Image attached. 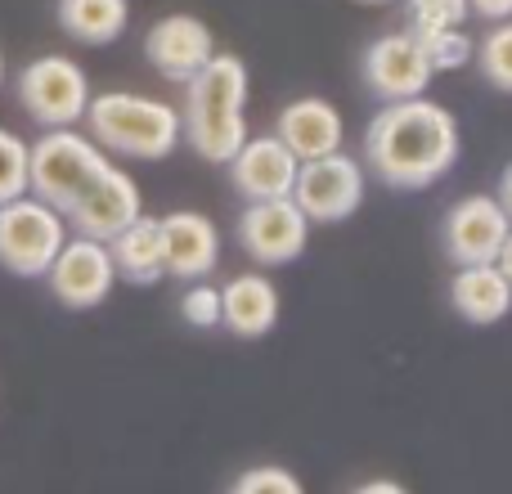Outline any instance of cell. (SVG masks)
I'll list each match as a JSON object with an SVG mask.
<instances>
[{
    "instance_id": "cell-1",
    "label": "cell",
    "mask_w": 512,
    "mask_h": 494,
    "mask_svg": "<svg viewBox=\"0 0 512 494\" xmlns=\"http://www.w3.org/2000/svg\"><path fill=\"white\" fill-rule=\"evenodd\" d=\"M459 149L463 140L454 113L427 95L382 104L364 131V167L396 194H418L450 176Z\"/></svg>"
},
{
    "instance_id": "cell-2",
    "label": "cell",
    "mask_w": 512,
    "mask_h": 494,
    "mask_svg": "<svg viewBox=\"0 0 512 494\" xmlns=\"http://www.w3.org/2000/svg\"><path fill=\"white\" fill-rule=\"evenodd\" d=\"M248 63L239 54H212L194 77L185 81V113H180V135L189 149L212 167L239 153L248 140Z\"/></svg>"
},
{
    "instance_id": "cell-3",
    "label": "cell",
    "mask_w": 512,
    "mask_h": 494,
    "mask_svg": "<svg viewBox=\"0 0 512 494\" xmlns=\"http://www.w3.org/2000/svg\"><path fill=\"white\" fill-rule=\"evenodd\" d=\"M90 122V140L108 153L122 158H140V162H158L171 158L180 144V113L162 99L149 95H131V90H108V95H90L86 117Z\"/></svg>"
},
{
    "instance_id": "cell-4",
    "label": "cell",
    "mask_w": 512,
    "mask_h": 494,
    "mask_svg": "<svg viewBox=\"0 0 512 494\" xmlns=\"http://www.w3.org/2000/svg\"><path fill=\"white\" fill-rule=\"evenodd\" d=\"M108 171V158L90 135L72 126H54L36 144H27V194L50 203L54 212L68 216L77 198Z\"/></svg>"
},
{
    "instance_id": "cell-5",
    "label": "cell",
    "mask_w": 512,
    "mask_h": 494,
    "mask_svg": "<svg viewBox=\"0 0 512 494\" xmlns=\"http://www.w3.org/2000/svg\"><path fill=\"white\" fill-rule=\"evenodd\" d=\"M63 239H68L63 212H54L36 194L0 203V265L9 274H18V279H45V270L59 256Z\"/></svg>"
},
{
    "instance_id": "cell-6",
    "label": "cell",
    "mask_w": 512,
    "mask_h": 494,
    "mask_svg": "<svg viewBox=\"0 0 512 494\" xmlns=\"http://www.w3.org/2000/svg\"><path fill=\"white\" fill-rule=\"evenodd\" d=\"M18 104L36 126L54 131V126H77L90 104V81L86 68L68 54H41L32 59L14 81Z\"/></svg>"
},
{
    "instance_id": "cell-7",
    "label": "cell",
    "mask_w": 512,
    "mask_h": 494,
    "mask_svg": "<svg viewBox=\"0 0 512 494\" xmlns=\"http://www.w3.org/2000/svg\"><path fill=\"white\" fill-rule=\"evenodd\" d=\"M364 185H369L364 167L337 149V153H324V158L301 162L297 185H292L288 198L301 207V216H306L310 225H337L360 212Z\"/></svg>"
},
{
    "instance_id": "cell-8",
    "label": "cell",
    "mask_w": 512,
    "mask_h": 494,
    "mask_svg": "<svg viewBox=\"0 0 512 494\" xmlns=\"http://www.w3.org/2000/svg\"><path fill=\"white\" fill-rule=\"evenodd\" d=\"M45 279H50L54 301H63L68 310H95L99 301H108V292H113L117 265H113L108 243L77 234V239H63L59 256H54L50 270H45Z\"/></svg>"
},
{
    "instance_id": "cell-9",
    "label": "cell",
    "mask_w": 512,
    "mask_h": 494,
    "mask_svg": "<svg viewBox=\"0 0 512 494\" xmlns=\"http://www.w3.org/2000/svg\"><path fill=\"white\" fill-rule=\"evenodd\" d=\"M360 77L369 86L373 99L382 104H396V99H414V95H427L432 86V63H427L423 45L414 41L409 32H387L378 41H369L360 59Z\"/></svg>"
},
{
    "instance_id": "cell-10",
    "label": "cell",
    "mask_w": 512,
    "mask_h": 494,
    "mask_svg": "<svg viewBox=\"0 0 512 494\" xmlns=\"http://www.w3.org/2000/svg\"><path fill=\"white\" fill-rule=\"evenodd\" d=\"M239 247L256 265H292L306 252L310 221L292 198H265V203H248L234 225Z\"/></svg>"
},
{
    "instance_id": "cell-11",
    "label": "cell",
    "mask_w": 512,
    "mask_h": 494,
    "mask_svg": "<svg viewBox=\"0 0 512 494\" xmlns=\"http://www.w3.org/2000/svg\"><path fill=\"white\" fill-rule=\"evenodd\" d=\"M508 230H512V221H508L504 203L490 194H472V198H459L445 212L441 243L454 265H495Z\"/></svg>"
},
{
    "instance_id": "cell-12",
    "label": "cell",
    "mask_w": 512,
    "mask_h": 494,
    "mask_svg": "<svg viewBox=\"0 0 512 494\" xmlns=\"http://www.w3.org/2000/svg\"><path fill=\"white\" fill-rule=\"evenodd\" d=\"M230 185L243 203H265V198H288L297 185V167L292 149L279 135H248L230 162Z\"/></svg>"
},
{
    "instance_id": "cell-13",
    "label": "cell",
    "mask_w": 512,
    "mask_h": 494,
    "mask_svg": "<svg viewBox=\"0 0 512 494\" xmlns=\"http://www.w3.org/2000/svg\"><path fill=\"white\" fill-rule=\"evenodd\" d=\"M212 54H216L212 27L194 14H167L149 27V36H144V59H149L167 81H176V86H185Z\"/></svg>"
},
{
    "instance_id": "cell-14",
    "label": "cell",
    "mask_w": 512,
    "mask_h": 494,
    "mask_svg": "<svg viewBox=\"0 0 512 494\" xmlns=\"http://www.w3.org/2000/svg\"><path fill=\"white\" fill-rule=\"evenodd\" d=\"M140 212H144L140 185H135L122 167H113V162H108V171L77 198V207H72L63 221H72V230L86 234V239L108 243L113 234H122Z\"/></svg>"
},
{
    "instance_id": "cell-15",
    "label": "cell",
    "mask_w": 512,
    "mask_h": 494,
    "mask_svg": "<svg viewBox=\"0 0 512 494\" xmlns=\"http://www.w3.org/2000/svg\"><path fill=\"white\" fill-rule=\"evenodd\" d=\"M162 261L167 274L194 283L221 265V230L212 225V216L203 212H171L162 216Z\"/></svg>"
},
{
    "instance_id": "cell-16",
    "label": "cell",
    "mask_w": 512,
    "mask_h": 494,
    "mask_svg": "<svg viewBox=\"0 0 512 494\" xmlns=\"http://www.w3.org/2000/svg\"><path fill=\"white\" fill-rule=\"evenodd\" d=\"M274 135L288 144L297 162L324 158V153L342 149V113L319 95L292 99V104H283L279 117H274Z\"/></svg>"
},
{
    "instance_id": "cell-17",
    "label": "cell",
    "mask_w": 512,
    "mask_h": 494,
    "mask_svg": "<svg viewBox=\"0 0 512 494\" xmlns=\"http://www.w3.org/2000/svg\"><path fill=\"white\" fill-rule=\"evenodd\" d=\"M279 324V288L265 274H234L221 288V328L234 337H265Z\"/></svg>"
},
{
    "instance_id": "cell-18",
    "label": "cell",
    "mask_w": 512,
    "mask_h": 494,
    "mask_svg": "<svg viewBox=\"0 0 512 494\" xmlns=\"http://www.w3.org/2000/svg\"><path fill=\"white\" fill-rule=\"evenodd\" d=\"M450 306L468 324H499L512 310V283L499 274V265H459L450 279Z\"/></svg>"
},
{
    "instance_id": "cell-19",
    "label": "cell",
    "mask_w": 512,
    "mask_h": 494,
    "mask_svg": "<svg viewBox=\"0 0 512 494\" xmlns=\"http://www.w3.org/2000/svg\"><path fill=\"white\" fill-rule=\"evenodd\" d=\"M108 252H113L117 279L135 283V288H149L167 274V261H162V225L153 216H135L122 234L108 239Z\"/></svg>"
},
{
    "instance_id": "cell-20",
    "label": "cell",
    "mask_w": 512,
    "mask_h": 494,
    "mask_svg": "<svg viewBox=\"0 0 512 494\" xmlns=\"http://www.w3.org/2000/svg\"><path fill=\"white\" fill-rule=\"evenodd\" d=\"M59 27L81 45H113L131 23L126 0H59L54 5Z\"/></svg>"
},
{
    "instance_id": "cell-21",
    "label": "cell",
    "mask_w": 512,
    "mask_h": 494,
    "mask_svg": "<svg viewBox=\"0 0 512 494\" xmlns=\"http://www.w3.org/2000/svg\"><path fill=\"white\" fill-rule=\"evenodd\" d=\"M472 63L486 77V86H495L499 95H512V18L495 23L472 50Z\"/></svg>"
},
{
    "instance_id": "cell-22",
    "label": "cell",
    "mask_w": 512,
    "mask_h": 494,
    "mask_svg": "<svg viewBox=\"0 0 512 494\" xmlns=\"http://www.w3.org/2000/svg\"><path fill=\"white\" fill-rule=\"evenodd\" d=\"M409 36L423 45L432 72H459V68H468L472 50H477V41H472L463 27H436V32H409Z\"/></svg>"
},
{
    "instance_id": "cell-23",
    "label": "cell",
    "mask_w": 512,
    "mask_h": 494,
    "mask_svg": "<svg viewBox=\"0 0 512 494\" xmlns=\"http://www.w3.org/2000/svg\"><path fill=\"white\" fill-rule=\"evenodd\" d=\"M405 5H409L405 32H436V27L468 23V0H405Z\"/></svg>"
},
{
    "instance_id": "cell-24",
    "label": "cell",
    "mask_w": 512,
    "mask_h": 494,
    "mask_svg": "<svg viewBox=\"0 0 512 494\" xmlns=\"http://www.w3.org/2000/svg\"><path fill=\"white\" fill-rule=\"evenodd\" d=\"M27 194V140L0 131V203Z\"/></svg>"
},
{
    "instance_id": "cell-25",
    "label": "cell",
    "mask_w": 512,
    "mask_h": 494,
    "mask_svg": "<svg viewBox=\"0 0 512 494\" xmlns=\"http://www.w3.org/2000/svg\"><path fill=\"white\" fill-rule=\"evenodd\" d=\"M180 315L194 328H221V288H212L207 279H194L180 297Z\"/></svg>"
},
{
    "instance_id": "cell-26",
    "label": "cell",
    "mask_w": 512,
    "mask_h": 494,
    "mask_svg": "<svg viewBox=\"0 0 512 494\" xmlns=\"http://www.w3.org/2000/svg\"><path fill=\"white\" fill-rule=\"evenodd\" d=\"M230 494H306V486H301L288 468H270V463H265V468L243 472Z\"/></svg>"
},
{
    "instance_id": "cell-27",
    "label": "cell",
    "mask_w": 512,
    "mask_h": 494,
    "mask_svg": "<svg viewBox=\"0 0 512 494\" xmlns=\"http://www.w3.org/2000/svg\"><path fill=\"white\" fill-rule=\"evenodd\" d=\"M468 14L486 18V23H504L512 18V0H468Z\"/></svg>"
},
{
    "instance_id": "cell-28",
    "label": "cell",
    "mask_w": 512,
    "mask_h": 494,
    "mask_svg": "<svg viewBox=\"0 0 512 494\" xmlns=\"http://www.w3.org/2000/svg\"><path fill=\"white\" fill-rule=\"evenodd\" d=\"M351 494H409L400 481H364V486H355Z\"/></svg>"
},
{
    "instance_id": "cell-29",
    "label": "cell",
    "mask_w": 512,
    "mask_h": 494,
    "mask_svg": "<svg viewBox=\"0 0 512 494\" xmlns=\"http://www.w3.org/2000/svg\"><path fill=\"white\" fill-rule=\"evenodd\" d=\"M495 265H499V274H504V279L512 283V230H508V239H504V247H499Z\"/></svg>"
},
{
    "instance_id": "cell-30",
    "label": "cell",
    "mask_w": 512,
    "mask_h": 494,
    "mask_svg": "<svg viewBox=\"0 0 512 494\" xmlns=\"http://www.w3.org/2000/svg\"><path fill=\"white\" fill-rule=\"evenodd\" d=\"M499 203H504V212H508V221H512V167L499 176Z\"/></svg>"
},
{
    "instance_id": "cell-31",
    "label": "cell",
    "mask_w": 512,
    "mask_h": 494,
    "mask_svg": "<svg viewBox=\"0 0 512 494\" xmlns=\"http://www.w3.org/2000/svg\"><path fill=\"white\" fill-rule=\"evenodd\" d=\"M0 81H5V54H0Z\"/></svg>"
},
{
    "instance_id": "cell-32",
    "label": "cell",
    "mask_w": 512,
    "mask_h": 494,
    "mask_svg": "<svg viewBox=\"0 0 512 494\" xmlns=\"http://www.w3.org/2000/svg\"><path fill=\"white\" fill-rule=\"evenodd\" d=\"M364 5H387V0H364Z\"/></svg>"
}]
</instances>
